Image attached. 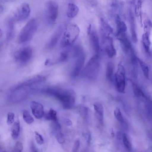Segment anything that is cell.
Masks as SVG:
<instances>
[{"mask_svg": "<svg viewBox=\"0 0 152 152\" xmlns=\"http://www.w3.org/2000/svg\"><path fill=\"white\" fill-rule=\"evenodd\" d=\"M49 93L53 94L62 104L66 109L72 108L75 102V95L74 92L72 90L55 91L48 90Z\"/></svg>", "mask_w": 152, "mask_h": 152, "instance_id": "obj_1", "label": "cell"}, {"mask_svg": "<svg viewBox=\"0 0 152 152\" xmlns=\"http://www.w3.org/2000/svg\"><path fill=\"white\" fill-rule=\"evenodd\" d=\"M37 27V22L34 18L31 19L24 26L18 36L20 42L23 43L29 41L33 37Z\"/></svg>", "mask_w": 152, "mask_h": 152, "instance_id": "obj_2", "label": "cell"}, {"mask_svg": "<svg viewBox=\"0 0 152 152\" xmlns=\"http://www.w3.org/2000/svg\"><path fill=\"white\" fill-rule=\"evenodd\" d=\"M98 55H95L88 61L83 71L84 75L88 78L93 79L97 76L99 70Z\"/></svg>", "mask_w": 152, "mask_h": 152, "instance_id": "obj_3", "label": "cell"}, {"mask_svg": "<svg viewBox=\"0 0 152 152\" xmlns=\"http://www.w3.org/2000/svg\"><path fill=\"white\" fill-rule=\"evenodd\" d=\"M45 12L48 22L50 24L54 23L57 20L58 13V6L57 4L54 1H48L45 5Z\"/></svg>", "mask_w": 152, "mask_h": 152, "instance_id": "obj_4", "label": "cell"}, {"mask_svg": "<svg viewBox=\"0 0 152 152\" xmlns=\"http://www.w3.org/2000/svg\"><path fill=\"white\" fill-rule=\"evenodd\" d=\"M31 12V8L28 4L23 3L20 5L14 11L13 17V20L22 21L26 19Z\"/></svg>", "mask_w": 152, "mask_h": 152, "instance_id": "obj_5", "label": "cell"}, {"mask_svg": "<svg viewBox=\"0 0 152 152\" xmlns=\"http://www.w3.org/2000/svg\"><path fill=\"white\" fill-rule=\"evenodd\" d=\"M115 85L117 90L120 93L124 92L125 88V71L124 66L120 64L114 75Z\"/></svg>", "mask_w": 152, "mask_h": 152, "instance_id": "obj_6", "label": "cell"}, {"mask_svg": "<svg viewBox=\"0 0 152 152\" xmlns=\"http://www.w3.org/2000/svg\"><path fill=\"white\" fill-rule=\"evenodd\" d=\"M85 57L81 51L78 55L71 72V75L73 77H76L81 72L84 64Z\"/></svg>", "mask_w": 152, "mask_h": 152, "instance_id": "obj_7", "label": "cell"}, {"mask_svg": "<svg viewBox=\"0 0 152 152\" xmlns=\"http://www.w3.org/2000/svg\"><path fill=\"white\" fill-rule=\"evenodd\" d=\"M32 53V50L31 48H24L19 52L17 55V59L20 63L26 64L30 60Z\"/></svg>", "mask_w": 152, "mask_h": 152, "instance_id": "obj_8", "label": "cell"}, {"mask_svg": "<svg viewBox=\"0 0 152 152\" xmlns=\"http://www.w3.org/2000/svg\"><path fill=\"white\" fill-rule=\"evenodd\" d=\"M32 112L35 117L37 119L41 118L44 114L43 106L41 104L34 101L31 103Z\"/></svg>", "mask_w": 152, "mask_h": 152, "instance_id": "obj_9", "label": "cell"}, {"mask_svg": "<svg viewBox=\"0 0 152 152\" xmlns=\"http://www.w3.org/2000/svg\"><path fill=\"white\" fill-rule=\"evenodd\" d=\"M105 38L106 46L105 51L108 56L112 58L116 54V51L113 43V40L110 36L104 37Z\"/></svg>", "mask_w": 152, "mask_h": 152, "instance_id": "obj_10", "label": "cell"}, {"mask_svg": "<svg viewBox=\"0 0 152 152\" xmlns=\"http://www.w3.org/2000/svg\"><path fill=\"white\" fill-rule=\"evenodd\" d=\"M90 39L93 48L96 53L98 55L100 49V46L99 38L97 34L94 31H92L90 33Z\"/></svg>", "mask_w": 152, "mask_h": 152, "instance_id": "obj_11", "label": "cell"}, {"mask_svg": "<svg viewBox=\"0 0 152 152\" xmlns=\"http://www.w3.org/2000/svg\"><path fill=\"white\" fill-rule=\"evenodd\" d=\"M117 35L124 51L125 53L128 52L131 48V44L127 37L126 32L120 33Z\"/></svg>", "mask_w": 152, "mask_h": 152, "instance_id": "obj_12", "label": "cell"}, {"mask_svg": "<svg viewBox=\"0 0 152 152\" xmlns=\"http://www.w3.org/2000/svg\"><path fill=\"white\" fill-rule=\"evenodd\" d=\"M63 27L62 26H60L53 35L49 44L50 47H54L57 43L63 32Z\"/></svg>", "mask_w": 152, "mask_h": 152, "instance_id": "obj_13", "label": "cell"}, {"mask_svg": "<svg viewBox=\"0 0 152 152\" xmlns=\"http://www.w3.org/2000/svg\"><path fill=\"white\" fill-rule=\"evenodd\" d=\"M142 37V42L145 51L147 53L150 52L151 42L149 38L150 31H144Z\"/></svg>", "mask_w": 152, "mask_h": 152, "instance_id": "obj_14", "label": "cell"}, {"mask_svg": "<svg viewBox=\"0 0 152 152\" xmlns=\"http://www.w3.org/2000/svg\"><path fill=\"white\" fill-rule=\"evenodd\" d=\"M116 25L117 34L123 33H125L127 31V26L125 23L121 20L118 15H117L115 18Z\"/></svg>", "mask_w": 152, "mask_h": 152, "instance_id": "obj_15", "label": "cell"}, {"mask_svg": "<svg viewBox=\"0 0 152 152\" xmlns=\"http://www.w3.org/2000/svg\"><path fill=\"white\" fill-rule=\"evenodd\" d=\"M78 11L79 8L76 5L72 3H69L66 12L67 16L69 18H73L77 15Z\"/></svg>", "mask_w": 152, "mask_h": 152, "instance_id": "obj_16", "label": "cell"}, {"mask_svg": "<svg viewBox=\"0 0 152 152\" xmlns=\"http://www.w3.org/2000/svg\"><path fill=\"white\" fill-rule=\"evenodd\" d=\"M114 72V65L113 63H107L106 69V76L107 79L110 81L113 80Z\"/></svg>", "mask_w": 152, "mask_h": 152, "instance_id": "obj_17", "label": "cell"}, {"mask_svg": "<svg viewBox=\"0 0 152 152\" xmlns=\"http://www.w3.org/2000/svg\"><path fill=\"white\" fill-rule=\"evenodd\" d=\"M20 129V123L18 120L13 124L11 129V135L14 139H16L18 137Z\"/></svg>", "mask_w": 152, "mask_h": 152, "instance_id": "obj_18", "label": "cell"}, {"mask_svg": "<svg viewBox=\"0 0 152 152\" xmlns=\"http://www.w3.org/2000/svg\"><path fill=\"white\" fill-rule=\"evenodd\" d=\"M130 16V22L132 39L133 42L136 43L137 41V38L136 31L134 18L132 16V14L131 13Z\"/></svg>", "mask_w": 152, "mask_h": 152, "instance_id": "obj_19", "label": "cell"}, {"mask_svg": "<svg viewBox=\"0 0 152 152\" xmlns=\"http://www.w3.org/2000/svg\"><path fill=\"white\" fill-rule=\"evenodd\" d=\"M45 118L48 120H50L53 121H57V112L54 109L51 108L47 113L45 114Z\"/></svg>", "mask_w": 152, "mask_h": 152, "instance_id": "obj_20", "label": "cell"}, {"mask_svg": "<svg viewBox=\"0 0 152 152\" xmlns=\"http://www.w3.org/2000/svg\"><path fill=\"white\" fill-rule=\"evenodd\" d=\"M23 118L25 121L28 124H31L34 120L29 112L26 110H24L23 112Z\"/></svg>", "mask_w": 152, "mask_h": 152, "instance_id": "obj_21", "label": "cell"}, {"mask_svg": "<svg viewBox=\"0 0 152 152\" xmlns=\"http://www.w3.org/2000/svg\"><path fill=\"white\" fill-rule=\"evenodd\" d=\"M138 61L145 76L148 78L149 75V68L147 65L142 60L138 58Z\"/></svg>", "mask_w": 152, "mask_h": 152, "instance_id": "obj_22", "label": "cell"}, {"mask_svg": "<svg viewBox=\"0 0 152 152\" xmlns=\"http://www.w3.org/2000/svg\"><path fill=\"white\" fill-rule=\"evenodd\" d=\"M52 131L55 136L61 132V128L60 124L57 121H53L52 125Z\"/></svg>", "mask_w": 152, "mask_h": 152, "instance_id": "obj_23", "label": "cell"}, {"mask_svg": "<svg viewBox=\"0 0 152 152\" xmlns=\"http://www.w3.org/2000/svg\"><path fill=\"white\" fill-rule=\"evenodd\" d=\"M144 0H134L135 3V13L137 15L141 14L142 4Z\"/></svg>", "mask_w": 152, "mask_h": 152, "instance_id": "obj_24", "label": "cell"}, {"mask_svg": "<svg viewBox=\"0 0 152 152\" xmlns=\"http://www.w3.org/2000/svg\"><path fill=\"white\" fill-rule=\"evenodd\" d=\"M114 114L117 120L120 123L123 124L124 120L120 109L116 108L114 111Z\"/></svg>", "mask_w": 152, "mask_h": 152, "instance_id": "obj_25", "label": "cell"}, {"mask_svg": "<svg viewBox=\"0 0 152 152\" xmlns=\"http://www.w3.org/2000/svg\"><path fill=\"white\" fill-rule=\"evenodd\" d=\"M93 105L96 114L103 116L104 109L102 105L99 103H96Z\"/></svg>", "mask_w": 152, "mask_h": 152, "instance_id": "obj_26", "label": "cell"}, {"mask_svg": "<svg viewBox=\"0 0 152 152\" xmlns=\"http://www.w3.org/2000/svg\"><path fill=\"white\" fill-rule=\"evenodd\" d=\"M135 95L138 97L145 98V95L142 91L136 85L132 83Z\"/></svg>", "mask_w": 152, "mask_h": 152, "instance_id": "obj_27", "label": "cell"}, {"mask_svg": "<svg viewBox=\"0 0 152 152\" xmlns=\"http://www.w3.org/2000/svg\"><path fill=\"white\" fill-rule=\"evenodd\" d=\"M122 137L124 147L128 151L130 150L131 149V145L126 135L125 134H124Z\"/></svg>", "mask_w": 152, "mask_h": 152, "instance_id": "obj_28", "label": "cell"}, {"mask_svg": "<svg viewBox=\"0 0 152 152\" xmlns=\"http://www.w3.org/2000/svg\"><path fill=\"white\" fill-rule=\"evenodd\" d=\"M23 149V145L22 143L19 141H17L15 144L13 151L20 152L22 151Z\"/></svg>", "mask_w": 152, "mask_h": 152, "instance_id": "obj_29", "label": "cell"}, {"mask_svg": "<svg viewBox=\"0 0 152 152\" xmlns=\"http://www.w3.org/2000/svg\"><path fill=\"white\" fill-rule=\"evenodd\" d=\"M35 138L37 143L41 145L44 142V139L42 135L37 132H35Z\"/></svg>", "mask_w": 152, "mask_h": 152, "instance_id": "obj_30", "label": "cell"}, {"mask_svg": "<svg viewBox=\"0 0 152 152\" xmlns=\"http://www.w3.org/2000/svg\"><path fill=\"white\" fill-rule=\"evenodd\" d=\"M15 114L12 112H9L7 114V123L8 125L12 124L14 121Z\"/></svg>", "mask_w": 152, "mask_h": 152, "instance_id": "obj_31", "label": "cell"}, {"mask_svg": "<svg viewBox=\"0 0 152 152\" xmlns=\"http://www.w3.org/2000/svg\"><path fill=\"white\" fill-rule=\"evenodd\" d=\"M58 142L60 143H64L65 141L64 136L61 132L55 136Z\"/></svg>", "mask_w": 152, "mask_h": 152, "instance_id": "obj_32", "label": "cell"}, {"mask_svg": "<svg viewBox=\"0 0 152 152\" xmlns=\"http://www.w3.org/2000/svg\"><path fill=\"white\" fill-rule=\"evenodd\" d=\"M80 145V141L79 140H76L75 142L73 148L72 149V151L73 152H76L78 150Z\"/></svg>", "mask_w": 152, "mask_h": 152, "instance_id": "obj_33", "label": "cell"}, {"mask_svg": "<svg viewBox=\"0 0 152 152\" xmlns=\"http://www.w3.org/2000/svg\"><path fill=\"white\" fill-rule=\"evenodd\" d=\"M31 149L32 151H38L37 150L34 145L32 143L31 145Z\"/></svg>", "mask_w": 152, "mask_h": 152, "instance_id": "obj_34", "label": "cell"}, {"mask_svg": "<svg viewBox=\"0 0 152 152\" xmlns=\"http://www.w3.org/2000/svg\"><path fill=\"white\" fill-rule=\"evenodd\" d=\"M64 122L67 125H70L72 124L71 121L68 119H65L64 120Z\"/></svg>", "mask_w": 152, "mask_h": 152, "instance_id": "obj_35", "label": "cell"}, {"mask_svg": "<svg viewBox=\"0 0 152 152\" xmlns=\"http://www.w3.org/2000/svg\"><path fill=\"white\" fill-rule=\"evenodd\" d=\"M1 2L3 3L7 2H9L10 1H13L14 0H0Z\"/></svg>", "mask_w": 152, "mask_h": 152, "instance_id": "obj_36", "label": "cell"}, {"mask_svg": "<svg viewBox=\"0 0 152 152\" xmlns=\"http://www.w3.org/2000/svg\"><path fill=\"white\" fill-rule=\"evenodd\" d=\"M112 5L113 6H114L115 5L117 0H112Z\"/></svg>", "mask_w": 152, "mask_h": 152, "instance_id": "obj_37", "label": "cell"}]
</instances>
